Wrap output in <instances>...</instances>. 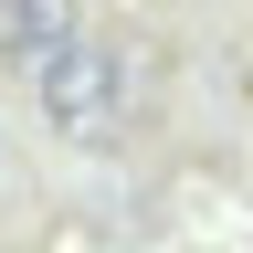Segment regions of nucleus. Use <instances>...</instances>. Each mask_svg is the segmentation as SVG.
I'll return each instance as SVG.
<instances>
[{"mask_svg": "<svg viewBox=\"0 0 253 253\" xmlns=\"http://www.w3.org/2000/svg\"><path fill=\"white\" fill-rule=\"evenodd\" d=\"M32 95H42V116L63 126V137H106V126L126 116V63H116V42L74 32V42L32 74Z\"/></svg>", "mask_w": 253, "mask_h": 253, "instance_id": "1", "label": "nucleus"}, {"mask_svg": "<svg viewBox=\"0 0 253 253\" xmlns=\"http://www.w3.org/2000/svg\"><path fill=\"white\" fill-rule=\"evenodd\" d=\"M0 42H11V63H42L74 42V0H0Z\"/></svg>", "mask_w": 253, "mask_h": 253, "instance_id": "2", "label": "nucleus"}]
</instances>
